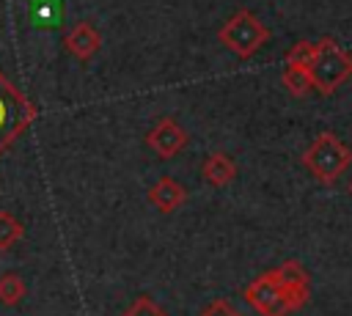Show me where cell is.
Segmentation results:
<instances>
[{
  "label": "cell",
  "mask_w": 352,
  "mask_h": 316,
  "mask_svg": "<svg viewBox=\"0 0 352 316\" xmlns=\"http://www.w3.org/2000/svg\"><path fill=\"white\" fill-rule=\"evenodd\" d=\"M36 115V104L0 71V157L25 135Z\"/></svg>",
  "instance_id": "1"
},
{
  "label": "cell",
  "mask_w": 352,
  "mask_h": 316,
  "mask_svg": "<svg viewBox=\"0 0 352 316\" xmlns=\"http://www.w3.org/2000/svg\"><path fill=\"white\" fill-rule=\"evenodd\" d=\"M302 165L308 168V173L322 181V184H333L338 181V176L352 165V148L333 132H322L316 135V140L308 146V151L302 154Z\"/></svg>",
  "instance_id": "2"
},
{
  "label": "cell",
  "mask_w": 352,
  "mask_h": 316,
  "mask_svg": "<svg viewBox=\"0 0 352 316\" xmlns=\"http://www.w3.org/2000/svg\"><path fill=\"white\" fill-rule=\"evenodd\" d=\"M308 74L314 80V88L322 96H330L352 77V55H346L333 38H319L314 41V60Z\"/></svg>",
  "instance_id": "3"
},
{
  "label": "cell",
  "mask_w": 352,
  "mask_h": 316,
  "mask_svg": "<svg viewBox=\"0 0 352 316\" xmlns=\"http://www.w3.org/2000/svg\"><path fill=\"white\" fill-rule=\"evenodd\" d=\"M217 38L236 58H253L270 41V30L253 11L242 8V11H236L234 16L226 19V25L217 30Z\"/></svg>",
  "instance_id": "4"
},
{
  "label": "cell",
  "mask_w": 352,
  "mask_h": 316,
  "mask_svg": "<svg viewBox=\"0 0 352 316\" xmlns=\"http://www.w3.org/2000/svg\"><path fill=\"white\" fill-rule=\"evenodd\" d=\"M245 302L258 313V316H286L294 313V302L280 280L278 267L267 269L264 275H258L248 289H245Z\"/></svg>",
  "instance_id": "5"
},
{
  "label": "cell",
  "mask_w": 352,
  "mask_h": 316,
  "mask_svg": "<svg viewBox=\"0 0 352 316\" xmlns=\"http://www.w3.org/2000/svg\"><path fill=\"white\" fill-rule=\"evenodd\" d=\"M146 146L160 157V159H173L179 151H184L187 146V129L176 121V118H160L148 135H146Z\"/></svg>",
  "instance_id": "6"
},
{
  "label": "cell",
  "mask_w": 352,
  "mask_h": 316,
  "mask_svg": "<svg viewBox=\"0 0 352 316\" xmlns=\"http://www.w3.org/2000/svg\"><path fill=\"white\" fill-rule=\"evenodd\" d=\"M63 47H66L69 55H74L77 60L88 63V60L102 49V36H99V30H96L91 22L82 19V22H77V25L66 33Z\"/></svg>",
  "instance_id": "7"
},
{
  "label": "cell",
  "mask_w": 352,
  "mask_h": 316,
  "mask_svg": "<svg viewBox=\"0 0 352 316\" xmlns=\"http://www.w3.org/2000/svg\"><path fill=\"white\" fill-rule=\"evenodd\" d=\"M278 272H280V280H283V286H286L294 308L300 311L311 300V278H308V272L302 269L300 261H283L278 267Z\"/></svg>",
  "instance_id": "8"
},
{
  "label": "cell",
  "mask_w": 352,
  "mask_h": 316,
  "mask_svg": "<svg viewBox=\"0 0 352 316\" xmlns=\"http://www.w3.org/2000/svg\"><path fill=\"white\" fill-rule=\"evenodd\" d=\"M148 201H151V206L160 209L162 214H170V212H176L179 206H184V201H187V190H184L176 179L162 176V179L148 190Z\"/></svg>",
  "instance_id": "9"
},
{
  "label": "cell",
  "mask_w": 352,
  "mask_h": 316,
  "mask_svg": "<svg viewBox=\"0 0 352 316\" xmlns=\"http://www.w3.org/2000/svg\"><path fill=\"white\" fill-rule=\"evenodd\" d=\"M201 173L204 179L212 184V187H226L236 179V162L226 154V151H212L204 165H201Z\"/></svg>",
  "instance_id": "10"
},
{
  "label": "cell",
  "mask_w": 352,
  "mask_h": 316,
  "mask_svg": "<svg viewBox=\"0 0 352 316\" xmlns=\"http://www.w3.org/2000/svg\"><path fill=\"white\" fill-rule=\"evenodd\" d=\"M280 82L286 85V91L297 99H302L308 91H314V80L305 69H294V66H286L283 74H280Z\"/></svg>",
  "instance_id": "11"
},
{
  "label": "cell",
  "mask_w": 352,
  "mask_h": 316,
  "mask_svg": "<svg viewBox=\"0 0 352 316\" xmlns=\"http://www.w3.org/2000/svg\"><path fill=\"white\" fill-rule=\"evenodd\" d=\"M22 236H25V225L11 212H3L0 209V253L3 250H11Z\"/></svg>",
  "instance_id": "12"
},
{
  "label": "cell",
  "mask_w": 352,
  "mask_h": 316,
  "mask_svg": "<svg viewBox=\"0 0 352 316\" xmlns=\"http://www.w3.org/2000/svg\"><path fill=\"white\" fill-rule=\"evenodd\" d=\"M25 291H28V286H25V280L16 272L0 275V302L3 305H19Z\"/></svg>",
  "instance_id": "13"
},
{
  "label": "cell",
  "mask_w": 352,
  "mask_h": 316,
  "mask_svg": "<svg viewBox=\"0 0 352 316\" xmlns=\"http://www.w3.org/2000/svg\"><path fill=\"white\" fill-rule=\"evenodd\" d=\"M311 60H314V41H297L289 55H286V66H294V69H311Z\"/></svg>",
  "instance_id": "14"
},
{
  "label": "cell",
  "mask_w": 352,
  "mask_h": 316,
  "mask_svg": "<svg viewBox=\"0 0 352 316\" xmlns=\"http://www.w3.org/2000/svg\"><path fill=\"white\" fill-rule=\"evenodd\" d=\"M121 316H168V313L162 311V305H157L151 297L143 294V297L132 300V305H126V311Z\"/></svg>",
  "instance_id": "15"
},
{
  "label": "cell",
  "mask_w": 352,
  "mask_h": 316,
  "mask_svg": "<svg viewBox=\"0 0 352 316\" xmlns=\"http://www.w3.org/2000/svg\"><path fill=\"white\" fill-rule=\"evenodd\" d=\"M201 316H242V313H236L228 300H214V302L206 305V311Z\"/></svg>",
  "instance_id": "16"
},
{
  "label": "cell",
  "mask_w": 352,
  "mask_h": 316,
  "mask_svg": "<svg viewBox=\"0 0 352 316\" xmlns=\"http://www.w3.org/2000/svg\"><path fill=\"white\" fill-rule=\"evenodd\" d=\"M349 195H352V181H349Z\"/></svg>",
  "instance_id": "17"
}]
</instances>
